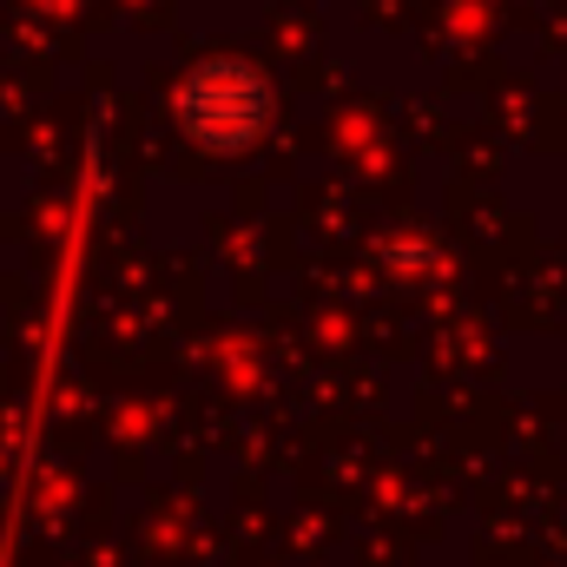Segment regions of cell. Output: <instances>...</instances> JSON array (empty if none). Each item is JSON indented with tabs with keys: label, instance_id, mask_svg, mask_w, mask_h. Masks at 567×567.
<instances>
[{
	"label": "cell",
	"instance_id": "6da1fadb",
	"mask_svg": "<svg viewBox=\"0 0 567 567\" xmlns=\"http://www.w3.org/2000/svg\"><path fill=\"white\" fill-rule=\"evenodd\" d=\"M178 126L185 140H198L205 152H245L251 140H265L271 126V80L251 60H198L178 86Z\"/></svg>",
	"mask_w": 567,
	"mask_h": 567
}]
</instances>
